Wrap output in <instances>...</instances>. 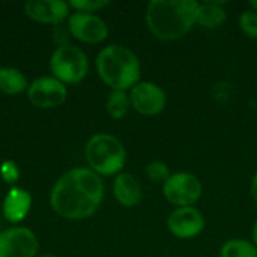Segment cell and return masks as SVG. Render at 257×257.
<instances>
[{"instance_id":"1","label":"cell","mask_w":257,"mask_h":257,"mask_svg":"<svg viewBox=\"0 0 257 257\" xmlns=\"http://www.w3.org/2000/svg\"><path fill=\"white\" fill-rule=\"evenodd\" d=\"M104 199V182L90 169L77 167L66 172L54 184L50 203L54 212L66 220L92 217Z\"/></svg>"},{"instance_id":"2","label":"cell","mask_w":257,"mask_h":257,"mask_svg":"<svg viewBox=\"0 0 257 257\" xmlns=\"http://www.w3.org/2000/svg\"><path fill=\"white\" fill-rule=\"evenodd\" d=\"M199 2L196 0H152L146 6V24L161 41H176L196 26Z\"/></svg>"},{"instance_id":"3","label":"cell","mask_w":257,"mask_h":257,"mask_svg":"<svg viewBox=\"0 0 257 257\" xmlns=\"http://www.w3.org/2000/svg\"><path fill=\"white\" fill-rule=\"evenodd\" d=\"M99 78L111 90H131L140 81L142 65L137 54L119 44L104 47L96 56Z\"/></svg>"},{"instance_id":"4","label":"cell","mask_w":257,"mask_h":257,"mask_svg":"<svg viewBox=\"0 0 257 257\" xmlns=\"http://www.w3.org/2000/svg\"><path fill=\"white\" fill-rule=\"evenodd\" d=\"M84 155L90 170L99 176H117L126 163V151L122 142L105 133L95 134L87 140Z\"/></svg>"},{"instance_id":"5","label":"cell","mask_w":257,"mask_h":257,"mask_svg":"<svg viewBox=\"0 0 257 257\" xmlns=\"http://www.w3.org/2000/svg\"><path fill=\"white\" fill-rule=\"evenodd\" d=\"M50 69L63 84H77L89 72V59L81 48L66 44L57 47L51 54Z\"/></svg>"},{"instance_id":"6","label":"cell","mask_w":257,"mask_h":257,"mask_svg":"<svg viewBox=\"0 0 257 257\" xmlns=\"http://www.w3.org/2000/svg\"><path fill=\"white\" fill-rule=\"evenodd\" d=\"M203 193L200 179L188 172H176L164 182L163 194L175 208L194 206Z\"/></svg>"},{"instance_id":"7","label":"cell","mask_w":257,"mask_h":257,"mask_svg":"<svg viewBox=\"0 0 257 257\" xmlns=\"http://www.w3.org/2000/svg\"><path fill=\"white\" fill-rule=\"evenodd\" d=\"M131 108L143 116L160 114L167 104V95L164 89L154 81H139L130 90Z\"/></svg>"},{"instance_id":"8","label":"cell","mask_w":257,"mask_h":257,"mask_svg":"<svg viewBox=\"0 0 257 257\" xmlns=\"http://www.w3.org/2000/svg\"><path fill=\"white\" fill-rule=\"evenodd\" d=\"M38 239L27 227H9L0 232V257H35Z\"/></svg>"},{"instance_id":"9","label":"cell","mask_w":257,"mask_h":257,"mask_svg":"<svg viewBox=\"0 0 257 257\" xmlns=\"http://www.w3.org/2000/svg\"><path fill=\"white\" fill-rule=\"evenodd\" d=\"M68 30L75 39L86 44H98L108 38V26L95 14H71L68 17Z\"/></svg>"},{"instance_id":"10","label":"cell","mask_w":257,"mask_h":257,"mask_svg":"<svg viewBox=\"0 0 257 257\" xmlns=\"http://www.w3.org/2000/svg\"><path fill=\"white\" fill-rule=\"evenodd\" d=\"M66 86L54 77H39L27 87L29 101L38 108H54L65 102Z\"/></svg>"},{"instance_id":"11","label":"cell","mask_w":257,"mask_h":257,"mask_svg":"<svg viewBox=\"0 0 257 257\" xmlns=\"http://www.w3.org/2000/svg\"><path fill=\"white\" fill-rule=\"evenodd\" d=\"M205 226V217L196 206L175 208L167 217L169 232L179 239L196 238L203 232Z\"/></svg>"},{"instance_id":"12","label":"cell","mask_w":257,"mask_h":257,"mask_svg":"<svg viewBox=\"0 0 257 257\" xmlns=\"http://www.w3.org/2000/svg\"><path fill=\"white\" fill-rule=\"evenodd\" d=\"M27 17L44 24H60L69 17V3L63 0H29L24 5Z\"/></svg>"},{"instance_id":"13","label":"cell","mask_w":257,"mask_h":257,"mask_svg":"<svg viewBox=\"0 0 257 257\" xmlns=\"http://www.w3.org/2000/svg\"><path fill=\"white\" fill-rule=\"evenodd\" d=\"M113 194L119 205L125 208H134L142 202L143 190L131 173H119L113 182Z\"/></svg>"},{"instance_id":"14","label":"cell","mask_w":257,"mask_h":257,"mask_svg":"<svg viewBox=\"0 0 257 257\" xmlns=\"http://www.w3.org/2000/svg\"><path fill=\"white\" fill-rule=\"evenodd\" d=\"M32 206V196L29 191L23 188H11L3 200V217L12 223L17 224L23 221Z\"/></svg>"},{"instance_id":"15","label":"cell","mask_w":257,"mask_h":257,"mask_svg":"<svg viewBox=\"0 0 257 257\" xmlns=\"http://www.w3.org/2000/svg\"><path fill=\"white\" fill-rule=\"evenodd\" d=\"M226 2L220 0H206L199 2L196 24L203 29H218L227 21V12L223 8Z\"/></svg>"},{"instance_id":"16","label":"cell","mask_w":257,"mask_h":257,"mask_svg":"<svg viewBox=\"0 0 257 257\" xmlns=\"http://www.w3.org/2000/svg\"><path fill=\"white\" fill-rule=\"evenodd\" d=\"M29 87L27 78L15 68H0V92L6 95H18Z\"/></svg>"},{"instance_id":"17","label":"cell","mask_w":257,"mask_h":257,"mask_svg":"<svg viewBox=\"0 0 257 257\" xmlns=\"http://www.w3.org/2000/svg\"><path fill=\"white\" fill-rule=\"evenodd\" d=\"M220 257H257V247L242 238L229 239L221 245Z\"/></svg>"},{"instance_id":"18","label":"cell","mask_w":257,"mask_h":257,"mask_svg":"<svg viewBox=\"0 0 257 257\" xmlns=\"http://www.w3.org/2000/svg\"><path fill=\"white\" fill-rule=\"evenodd\" d=\"M105 108H107V113L110 114V117H113L116 120L125 117L131 108L130 93H126L125 90H111V93L107 98Z\"/></svg>"},{"instance_id":"19","label":"cell","mask_w":257,"mask_h":257,"mask_svg":"<svg viewBox=\"0 0 257 257\" xmlns=\"http://www.w3.org/2000/svg\"><path fill=\"white\" fill-rule=\"evenodd\" d=\"M146 172V176L151 182L154 184H160V185H164V182L172 176V172H170V167L163 163V161H152L146 166L145 169Z\"/></svg>"},{"instance_id":"20","label":"cell","mask_w":257,"mask_h":257,"mask_svg":"<svg viewBox=\"0 0 257 257\" xmlns=\"http://www.w3.org/2000/svg\"><path fill=\"white\" fill-rule=\"evenodd\" d=\"M239 27L241 30L253 38V39H257V12L253 11V9H248V11H244L241 15H239Z\"/></svg>"},{"instance_id":"21","label":"cell","mask_w":257,"mask_h":257,"mask_svg":"<svg viewBox=\"0 0 257 257\" xmlns=\"http://www.w3.org/2000/svg\"><path fill=\"white\" fill-rule=\"evenodd\" d=\"M68 3L69 8L75 9V12H86V14H93L110 5L108 0H71Z\"/></svg>"},{"instance_id":"22","label":"cell","mask_w":257,"mask_h":257,"mask_svg":"<svg viewBox=\"0 0 257 257\" xmlns=\"http://www.w3.org/2000/svg\"><path fill=\"white\" fill-rule=\"evenodd\" d=\"M0 176L6 184L12 185L20 179V169L14 161L6 160L0 164Z\"/></svg>"},{"instance_id":"23","label":"cell","mask_w":257,"mask_h":257,"mask_svg":"<svg viewBox=\"0 0 257 257\" xmlns=\"http://www.w3.org/2000/svg\"><path fill=\"white\" fill-rule=\"evenodd\" d=\"M250 193H251V197L254 200V203L257 205V170L253 175V179H251V185H250Z\"/></svg>"},{"instance_id":"24","label":"cell","mask_w":257,"mask_h":257,"mask_svg":"<svg viewBox=\"0 0 257 257\" xmlns=\"http://www.w3.org/2000/svg\"><path fill=\"white\" fill-rule=\"evenodd\" d=\"M251 236H253V244L257 247V220L253 226V232H251Z\"/></svg>"},{"instance_id":"25","label":"cell","mask_w":257,"mask_h":257,"mask_svg":"<svg viewBox=\"0 0 257 257\" xmlns=\"http://www.w3.org/2000/svg\"><path fill=\"white\" fill-rule=\"evenodd\" d=\"M250 8L257 12V0H251V2H250Z\"/></svg>"},{"instance_id":"26","label":"cell","mask_w":257,"mask_h":257,"mask_svg":"<svg viewBox=\"0 0 257 257\" xmlns=\"http://www.w3.org/2000/svg\"><path fill=\"white\" fill-rule=\"evenodd\" d=\"M41 257H54V256H51V254H44V256H41Z\"/></svg>"}]
</instances>
